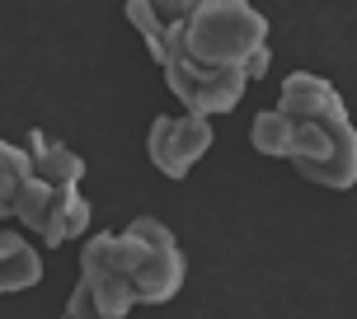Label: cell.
<instances>
[{
    "mask_svg": "<svg viewBox=\"0 0 357 319\" xmlns=\"http://www.w3.org/2000/svg\"><path fill=\"white\" fill-rule=\"evenodd\" d=\"M151 61L165 71V89L183 113L221 118L273 66L268 19L250 0H183Z\"/></svg>",
    "mask_w": 357,
    "mask_h": 319,
    "instance_id": "1",
    "label": "cell"
},
{
    "mask_svg": "<svg viewBox=\"0 0 357 319\" xmlns=\"http://www.w3.org/2000/svg\"><path fill=\"white\" fill-rule=\"evenodd\" d=\"M250 146L268 160H287L305 183L353 188L357 132L348 123L343 94L315 71H291L278 89V104L264 108L250 127Z\"/></svg>",
    "mask_w": 357,
    "mask_h": 319,
    "instance_id": "2",
    "label": "cell"
},
{
    "mask_svg": "<svg viewBox=\"0 0 357 319\" xmlns=\"http://www.w3.org/2000/svg\"><path fill=\"white\" fill-rule=\"evenodd\" d=\"M188 258L160 216H137L127 231H99L80 244V286L113 319L169 305L183 291Z\"/></svg>",
    "mask_w": 357,
    "mask_h": 319,
    "instance_id": "3",
    "label": "cell"
},
{
    "mask_svg": "<svg viewBox=\"0 0 357 319\" xmlns=\"http://www.w3.org/2000/svg\"><path fill=\"white\" fill-rule=\"evenodd\" d=\"M10 221H19L29 235H38L47 249H61L75 235H89V202L80 197V188H66V183H47V178H33L19 188L15 197V212Z\"/></svg>",
    "mask_w": 357,
    "mask_h": 319,
    "instance_id": "4",
    "label": "cell"
},
{
    "mask_svg": "<svg viewBox=\"0 0 357 319\" xmlns=\"http://www.w3.org/2000/svg\"><path fill=\"white\" fill-rule=\"evenodd\" d=\"M216 132H212V118H193V113H160L151 132H146V155L151 164L160 169L165 178H188L193 164L207 150H212Z\"/></svg>",
    "mask_w": 357,
    "mask_h": 319,
    "instance_id": "5",
    "label": "cell"
},
{
    "mask_svg": "<svg viewBox=\"0 0 357 319\" xmlns=\"http://www.w3.org/2000/svg\"><path fill=\"white\" fill-rule=\"evenodd\" d=\"M24 150H29V169H33V178H47V183H66V188H80V183H85V160L75 155L66 141L47 137L43 127H33V132H29Z\"/></svg>",
    "mask_w": 357,
    "mask_h": 319,
    "instance_id": "6",
    "label": "cell"
},
{
    "mask_svg": "<svg viewBox=\"0 0 357 319\" xmlns=\"http://www.w3.org/2000/svg\"><path fill=\"white\" fill-rule=\"evenodd\" d=\"M43 282V254L24 235L0 226V296H15Z\"/></svg>",
    "mask_w": 357,
    "mask_h": 319,
    "instance_id": "7",
    "label": "cell"
},
{
    "mask_svg": "<svg viewBox=\"0 0 357 319\" xmlns=\"http://www.w3.org/2000/svg\"><path fill=\"white\" fill-rule=\"evenodd\" d=\"M178 5H183V0H123V15H127V24L137 29L146 52L160 47V33L169 29V19L178 15Z\"/></svg>",
    "mask_w": 357,
    "mask_h": 319,
    "instance_id": "8",
    "label": "cell"
},
{
    "mask_svg": "<svg viewBox=\"0 0 357 319\" xmlns=\"http://www.w3.org/2000/svg\"><path fill=\"white\" fill-rule=\"evenodd\" d=\"M29 150L15 141H0V221H10V212H15V197L19 188L29 183Z\"/></svg>",
    "mask_w": 357,
    "mask_h": 319,
    "instance_id": "9",
    "label": "cell"
},
{
    "mask_svg": "<svg viewBox=\"0 0 357 319\" xmlns=\"http://www.w3.org/2000/svg\"><path fill=\"white\" fill-rule=\"evenodd\" d=\"M61 319H113V315H104V310H99V301H94L80 282H75V291H71V301H66V310H61Z\"/></svg>",
    "mask_w": 357,
    "mask_h": 319,
    "instance_id": "10",
    "label": "cell"
}]
</instances>
